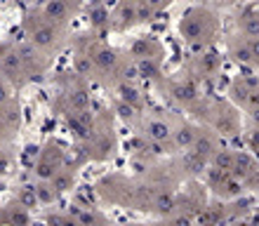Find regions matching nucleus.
<instances>
[{
	"mask_svg": "<svg viewBox=\"0 0 259 226\" xmlns=\"http://www.w3.org/2000/svg\"><path fill=\"white\" fill-rule=\"evenodd\" d=\"M113 92H116V102L125 104V106H130V109H135L137 113H146V97H144L142 87L137 85L135 80H123L118 82V85H113Z\"/></svg>",
	"mask_w": 259,
	"mask_h": 226,
	"instance_id": "obj_24",
	"label": "nucleus"
},
{
	"mask_svg": "<svg viewBox=\"0 0 259 226\" xmlns=\"http://www.w3.org/2000/svg\"><path fill=\"white\" fill-rule=\"evenodd\" d=\"M226 55L247 71H259V38H243L231 33L226 38Z\"/></svg>",
	"mask_w": 259,
	"mask_h": 226,
	"instance_id": "obj_16",
	"label": "nucleus"
},
{
	"mask_svg": "<svg viewBox=\"0 0 259 226\" xmlns=\"http://www.w3.org/2000/svg\"><path fill=\"white\" fill-rule=\"evenodd\" d=\"M0 75L10 82V87H12V89H19V87H24V85H28L26 71H24V66H21L19 52H17V42H5Z\"/></svg>",
	"mask_w": 259,
	"mask_h": 226,
	"instance_id": "obj_18",
	"label": "nucleus"
},
{
	"mask_svg": "<svg viewBox=\"0 0 259 226\" xmlns=\"http://www.w3.org/2000/svg\"><path fill=\"white\" fill-rule=\"evenodd\" d=\"M95 191L102 203L125 207V210H135L137 179L123 177V174H106L95 184Z\"/></svg>",
	"mask_w": 259,
	"mask_h": 226,
	"instance_id": "obj_10",
	"label": "nucleus"
},
{
	"mask_svg": "<svg viewBox=\"0 0 259 226\" xmlns=\"http://www.w3.org/2000/svg\"><path fill=\"white\" fill-rule=\"evenodd\" d=\"M172 163H175V167H177L182 182H184V179L186 182H198V179L207 172V167H210V163H207L203 156L193 153V151H184V153H179Z\"/></svg>",
	"mask_w": 259,
	"mask_h": 226,
	"instance_id": "obj_21",
	"label": "nucleus"
},
{
	"mask_svg": "<svg viewBox=\"0 0 259 226\" xmlns=\"http://www.w3.org/2000/svg\"><path fill=\"white\" fill-rule=\"evenodd\" d=\"M40 12L48 17L52 24L62 28H68L71 19L80 12V3H73V0H52V3H45V5H38Z\"/></svg>",
	"mask_w": 259,
	"mask_h": 226,
	"instance_id": "obj_23",
	"label": "nucleus"
},
{
	"mask_svg": "<svg viewBox=\"0 0 259 226\" xmlns=\"http://www.w3.org/2000/svg\"><path fill=\"white\" fill-rule=\"evenodd\" d=\"M14 200H19V203L26 207V210H33V207H38V198H35L33 186H24V189L17 193V198H14Z\"/></svg>",
	"mask_w": 259,
	"mask_h": 226,
	"instance_id": "obj_31",
	"label": "nucleus"
},
{
	"mask_svg": "<svg viewBox=\"0 0 259 226\" xmlns=\"http://www.w3.org/2000/svg\"><path fill=\"white\" fill-rule=\"evenodd\" d=\"M66 163H68V158H66L64 146L59 144L57 139H48V142L42 144L38 158H35V167H33L35 177H38V182H50Z\"/></svg>",
	"mask_w": 259,
	"mask_h": 226,
	"instance_id": "obj_15",
	"label": "nucleus"
},
{
	"mask_svg": "<svg viewBox=\"0 0 259 226\" xmlns=\"http://www.w3.org/2000/svg\"><path fill=\"white\" fill-rule=\"evenodd\" d=\"M45 226H80L78 221H75L73 214H66V212H55L50 214L48 219H45Z\"/></svg>",
	"mask_w": 259,
	"mask_h": 226,
	"instance_id": "obj_32",
	"label": "nucleus"
},
{
	"mask_svg": "<svg viewBox=\"0 0 259 226\" xmlns=\"http://www.w3.org/2000/svg\"><path fill=\"white\" fill-rule=\"evenodd\" d=\"M12 92H14V89L10 87V82L0 75V102H10V99H14Z\"/></svg>",
	"mask_w": 259,
	"mask_h": 226,
	"instance_id": "obj_35",
	"label": "nucleus"
},
{
	"mask_svg": "<svg viewBox=\"0 0 259 226\" xmlns=\"http://www.w3.org/2000/svg\"><path fill=\"white\" fill-rule=\"evenodd\" d=\"M163 10H165L163 3H149V0H125V3H118L109 14V31L111 33H127L132 28L151 21Z\"/></svg>",
	"mask_w": 259,
	"mask_h": 226,
	"instance_id": "obj_7",
	"label": "nucleus"
},
{
	"mask_svg": "<svg viewBox=\"0 0 259 226\" xmlns=\"http://www.w3.org/2000/svg\"><path fill=\"white\" fill-rule=\"evenodd\" d=\"M156 87H158V92L163 95V99L170 104L172 109L182 111V113H189L193 123L198 120V116H200L205 102H207V95H203L200 85L193 82L191 78H186L184 73L165 75Z\"/></svg>",
	"mask_w": 259,
	"mask_h": 226,
	"instance_id": "obj_3",
	"label": "nucleus"
},
{
	"mask_svg": "<svg viewBox=\"0 0 259 226\" xmlns=\"http://www.w3.org/2000/svg\"><path fill=\"white\" fill-rule=\"evenodd\" d=\"M68 125V130L75 134V139H80V144L85 139L95 132V125H97V113L92 111H82V113H73V116L64 118Z\"/></svg>",
	"mask_w": 259,
	"mask_h": 226,
	"instance_id": "obj_26",
	"label": "nucleus"
},
{
	"mask_svg": "<svg viewBox=\"0 0 259 226\" xmlns=\"http://www.w3.org/2000/svg\"><path fill=\"white\" fill-rule=\"evenodd\" d=\"M31 224V210L21 205L19 200H10L0 205V226H28Z\"/></svg>",
	"mask_w": 259,
	"mask_h": 226,
	"instance_id": "obj_25",
	"label": "nucleus"
},
{
	"mask_svg": "<svg viewBox=\"0 0 259 226\" xmlns=\"http://www.w3.org/2000/svg\"><path fill=\"white\" fill-rule=\"evenodd\" d=\"M73 217L80 226H116L113 221L106 219L99 210H95V207H78L73 212Z\"/></svg>",
	"mask_w": 259,
	"mask_h": 226,
	"instance_id": "obj_28",
	"label": "nucleus"
},
{
	"mask_svg": "<svg viewBox=\"0 0 259 226\" xmlns=\"http://www.w3.org/2000/svg\"><path fill=\"white\" fill-rule=\"evenodd\" d=\"M196 123L210 127L222 142H224V139L238 137L240 132L245 130L243 113H240L231 102L214 99V97H207V102H205V106H203V111H200V116H198Z\"/></svg>",
	"mask_w": 259,
	"mask_h": 226,
	"instance_id": "obj_5",
	"label": "nucleus"
},
{
	"mask_svg": "<svg viewBox=\"0 0 259 226\" xmlns=\"http://www.w3.org/2000/svg\"><path fill=\"white\" fill-rule=\"evenodd\" d=\"M57 113H62L64 118L73 116V113H82L90 111V89L88 80L80 78L78 73H64L57 80V99H55Z\"/></svg>",
	"mask_w": 259,
	"mask_h": 226,
	"instance_id": "obj_9",
	"label": "nucleus"
},
{
	"mask_svg": "<svg viewBox=\"0 0 259 226\" xmlns=\"http://www.w3.org/2000/svg\"><path fill=\"white\" fill-rule=\"evenodd\" d=\"M233 226H252V224H247V221H236Z\"/></svg>",
	"mask_w": 259,
	"mask_h": 226,
	"instance_id": "obj_37",
	"label": "nucleus"
},
{
	"mask_svg": "<svg viewBox=\"0 0 259 226\" xmlns=\"http://www.w3.org/2000/svg\"><path fill=\"white\" fill-rule=\"evenodd\" d=\"M198 134H200V123H193L191 118L172 113V139H170L172 151H177V153L191 151Z\"/></svg>",
	"mask_w": 259,
	"mask_h": 226,
	"instance_id": "obj_17",
	"label": "nucleus"
},
{
	"mask_svg": "<svg viewBox=\"0 0 259 226\" xmlns=\"http://www.w3.org/2000/svg\"><path fill=\"white\" fill-rule=\"evenodd\" d=\"M17 52H19V59H21V66L26 71V78L28 82L31 80H38L42 75L48 73L50 69V57H45L42 52H38L35 48H31L28 42H17Z\"/></svg>",
	"mask_w": 259,
	"mask_h": 226,
	"instance_id": "obj_20",
	"label": "nucleus"
},
{
	"mask_svg": "<svg viewBox=\"0 0 259 226\" xmlns=\"http://www.w3.org/2000/svg\"><path fill=\"white\" fill-rule=\"evenodd\" d=\"M226 102H231L243 116H247L250 123L259 120V73L243 71L233 75L226 87Z\"/></svg>",
	"mask_w": 259,
	"mask_h": 226,
	"instance_id": "obj_8",
	"label": "nucleus"
},
{
	"mask_svg": "<svg viewBox=\"0 0 259 226\" xmlns=\"http://www.w3.org/2000/svg\"><path fill=\"white\" fill-rule=\"evenodd\" d=\"M10 167H12V153L5 146H0V177H5Z\"/></svg>",
	"mask_w": 259,
	"mask_h": 226,
	"instance_id": "obj_34",
	"label": "nucleus"
},
{
	"mask_svg": "<svg viewBox=\"0 0 259 226\" xmlns=\"http://www.w3.org/2000/svg\"><path fill=\"white\" fill-rule=\"evenodd\" d=\"M125 57L137 69V75L144 78V80L158 85L165 78V48L163 42L153 38V35H139L135 40H130Z\"/></svg>",
	"mask_w": 259,
	"mask_h": 226,
	"instance_id": "obj_4",
	"label": "nucleus"
},
{
	"mask_svg": "<svg viewBox=\"0 0 259 226\" xmlns=\"http://www.w3.org/2000/svg\"><path fill=\"white\" fill-rule=\"evenodd\" d=\"M179 38L193 50V52H203L212 50L214 42L222 35V19L219 14L207 5H193L184 10L177 24Z\"/></svg>",
	"mask_w": 259,
	"mask_h": 226,
	"instance_id": "obj_1",
	"label": "nucleus"
},
{
	"mask_svg": "<svg viewBox=\"0 0 259 226\" xmlns=\"http://www.w3.org/2000/svg\"><path fill=\"white\" fill-rule=\"evenodd\" d=\"M3 52H5V45H0V66H3Z\"/></svg>",
	"mask_w": 259,
	"mask_h": 226,
	"instance_id": "obj_36",
	"label": "nucleus"
},
{
	"mask_svg": "<svg viewBox=\"0 0 259 226\" xmlns=\"http://www.w3.org/2000/svg\"><path fill=\"white\" fill-rule=\"evenodd\" d=\"M137 134L172 153V113H144L142 120L137 123Z\"/></svg>",
	"mask_w": 259,
	"mask_h": 226,
	"instance_id": "obj_12",
	"label": "nucleus"
},
{
	"mask_svg": "<svg viewBox=\"0 0 259 226\" xmlns=\"http://www.w3.org/2000/svg\"><path fill=\"white\" fill-rule=\"evenodd\" d=\"M210 203V193L200 182H189L184 189H177L175 193V207L172 214H184L196 221V217L203 212V207Z\"/></svg>",
	"mask_w": 259,
	"mask_h": 226,
	"instance_id": "obj_14",
	"label": "nucleus"
},
{
	"mask_svg": "<svg viewBox=\"0 0 259 226\" xmlns=\"http://www.w3.org/2000/svg\"><path fill=\"white\" fill-rule=\"evenodd\" d=\"M163 226H196V221L191 217H184V214H170V217H165L160 219Z\"/></svg>",
	"mask_w": 259,
	"mask_h": 226,
	"instance_id": "obj_33",
	"label": "nucleus"
},
{
	"mask_svg": "<svg viewBox=\"0 0 259 226\" xmlns=\"http://www.w3.org/2000/svg\"><path fill=\"white\" fill-rule=\"evenodd\" d=\"M203 186L207 189L210 196H214V198L222 200V203H233V200H238L240 196L245 193V189H243V184H240L238 179L231 177V174L224 170L212 167V165L203 174Z\"/></svg>",
	"mask_w": 259,
	"mask_h": 226,
	"instance_id": "obj_13",
	"label": "nucleus"
},
{
	"mask_svg": "<svg viewBox=\"0 0 259 226\" xmlns=\"http://www.w3.org/2000/svg\"><path fill=\"white\" fill-rule=\"evenodd\" d=\"M233 33L259 38V5H240L233 14Z\"/></svg>",
	"mask_w": 259,
	"mask_h": 226,
	"instance_id": "obj_22",
	"label": "nucleus"
},
{
	"mask_svg": "<svg viewBox=\"0 0 259 226\" xmlns=\"http://www.w3.org/2000/svg\"><path fill=\"white\" fill-rule=\"evenodd\" d=\"M245 132V146H247V153L250 156H254L259 160V120H254V123H250V127Z\"/></svg>",
	"mask_w": 259,
	"mask_h": 226,
	"instance_id": "obj_30",
	"label": "nucleus"
},
{
	"mask_svg": "<svg viewBox=\"0 0 259 226\" xmlns=\"http://www.w3.org/2000/svg\"><path fill=\"white\" fill-rule=\"evenodd\" d=\"M33 191H35V198H38V205H55L59 200V193L55 191V186L50 182H35Z\"/></svg>",
	"mask_w": 259,
	"mask_h": 226,
	"instance_id": "obj_29",
	"label": "nucleus"
},
{
	"mask_svg": "<svg viewBox=\"0 0 259 226\" xmlns=\"http://www.w3.org/2000/svg\"><path fill=\"white\" fill-rule=\"evenodd\" d=\"M24 118H21V106L17 99L0 102V144H10L19 134Z\"/></svg>",
	"mask_w": 259,
	"mask_h": 226,
	"instance_id": "obj_19",
	"label": "nucleus"
},
{
	"mask_svg": "<svg viewBox=\"0 0 259 226\" xmlns=\"http://www.w3.org/2000/svg\"><path fill=\"white\" fill-rule=\"evenodd\" d=\"M222 66H224V59L212 48V50H203V52H193V55L186 59L182 73L203 87L205 82L214 80V78L222 73Z\"/></svg>",
	"mask_w": 259,
	"mask_h": 226,
	"instance_id": "obj_11",
	"label": "nucleus"
},
{
	"mask_svg": "<svg viewBox=\"0 0 259 226\" xmlns=\"http://www.w3.org/2000/svg\"><path fill=\"white\" fill-rule=\"evenodd\" d=\"M21 31L26 33V42L45 57H52L62 52L68 42V28H62L40 12V7H31L24 19H21Z\"/></svg>",
	"mask_w": 259,
	"mask_h": 226,
	"instance_id": "obj_2",
	"label": "nucleus"
},
{
	"mask_svg": "<svg viewBox=\"0 0 259 226\" xmlns=\"http://www.w3.org/2000/svg\"><path fill=\"white\" fill-rule=\"evenodd\" d=\"M75 179H78V165L66 163L62 170L57 172L55 177L50 179V184L55 186V191L62 196V193H66V191H71V189H73V186H75Z\"/></svg>",
	"mask_w": 259,
	"mask_h": 226,
	"instance_id": "obj_27",
	"label": "nucleus"
},
{
	"mask_svg": "<svg viewBox=\"0 0 259 226\" xmlns=\"http://www.w3.org/2000/svg\"><path fill=\"white\" fill-rule=\"evenodd\" d=\"M118 151V134H116V125H113V116H109L106 111L97 113V125L95 132L90 134L85 142L80 144V163H104L109 158L116 156Z\"/></svg>",
	"mask_w": 259,
	"mask_h": 226,
	"instance_id": "obj_6",
	"label": "nucleus"
}]
</instances>
